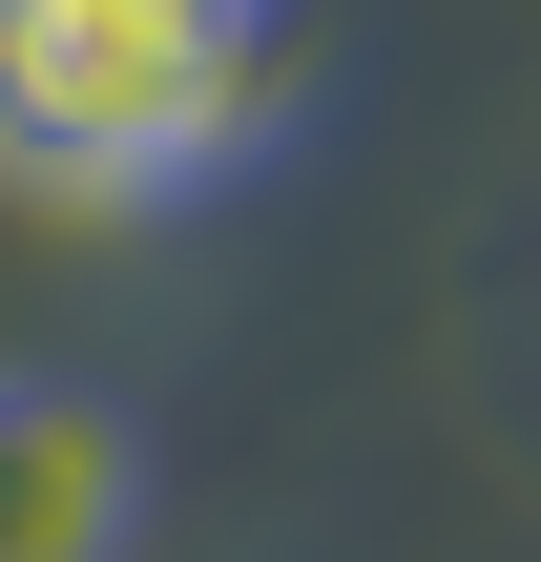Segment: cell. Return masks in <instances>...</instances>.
<instances>
[{"instance_id":"3","label":"cell","mask_w":541,"mask_h":562,"mask_svg":"<svg viewBox=\"0 0 541 562\" xmlns=\"http://www.w3.org/2000/svg\"><path fill=\"white\" fill-rule=\"evenodd\" d=\"M188 21H250V42H271V0H188Z\"/></svg>"},{"instance_id":"1","label":"cell","mask_w":541,"mask_h":562,"mask_svg":"<svg viewBox=\"0 0 541 562\" xmlns=\"http://www.w3.org/2000/svg\"><path fill=\"white\" fill-rule=\"evenodd\" d=\"M250 104H271L250 21H188V0H0V167L21 188L146 209V188L229 167Z\"/></svg>"},{"instance_id":"2","label":"cell","mask_w":541,"mask_h":562,"mask_svg":"<svg viewBox=\"0 0 541 562\" xmlns=\"http://www.w3.org/2000/svg\"><path fill=\"white\" fill-rule=\"evenodd\" d=\"M146 521V438L63 375H0V562H125Z\"/></svg>"}]
</instances>
